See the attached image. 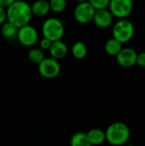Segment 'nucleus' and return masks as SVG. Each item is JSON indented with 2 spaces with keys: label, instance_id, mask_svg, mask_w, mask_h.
<instances>
[{
  "label": "nucleus",
  "instance_id": "7",
  "mask_svg": "<svg viewBox=\"0 0 145 146\" xmlns=\"http://www.w3.org/2000/svg\"><path fill=\"white\" fill-rule=\"evenodd\" d=\"M16 34L19 42L26 47L33 46L38 39L37 29L29 24L19 27Z\"/></svg>",
  "mask_w": 145,
  "mask_h": 146
},
{
  "label": "nucleus",
  "instance_id": "3",
  "mask_svg": "<svg viewBox=\"0 0 145 146\" xmlns=\"http://www.w3.org/2000/svg\"><path fill=\"white\" fill-rule=\"evenodd\" d=\"M64 25L57 18L50 17L45 20L42 26V33L44 38L50 41L61 39L64 35Z\"/></svg>",
  "mask_w": 145,
  "mask_h": 146
},
{
  "label": "nucleus",
  "instance_id": "8",
  "mask_svg": "<svg viewBox=\"0 0 145 146\" xmlns=\"http://www.w3.org/2000/svg\"><path fill=\"white\" fill-rule=\"evenodd\" d=\"M95 11V8L88 1L80 2L74 9L73 16L79 23L86 24L92 21Z\"/></svg>",
  "mask_w": 145,
  "mask_h": 146
},
{
  "label": "nucleus",
  "instance_id": "18",
  "mask_svg": "<svg viewBox=\"0 0 145 146\" xmlns=\"http://www.w3.org/2000/svg\"><path fill=\"white\" fill-rule=\"evenodd\" d=\"M44 58V54L40 48H32L28 52V59L34 64H38Z\"/></svg>",
  "mask_w": 145,
  "mask_h": 146
},
{
  "label": "nucleus",
  "instance_id": "20",
  "mask_svg": "<svg viewBox=\"0 0 145 146\" xmlns=\"http://www.w3.org/2000/svg\"><path fill=\"white\" fill-rule=\"evenodd\" d=\"M110 0H88V2L95 8V9H106L109 7Z\"/></svg>",
  "mask_w": 145,
  "mask_h": 146
},
{
  "label": "nucleus",
  "instance_id": "10",
  "mask_svg": "<svg viewBox=\"0 0 145 146\" xmlns=\"http://www.w3.org/2000/svg\"><path fill=\"white\" fill-rule=\"evenodd\" d=\"M94 24L101 28L109 27L113 22V15L109 11V9H96L93 19Z\"/></svg>",
  "mask_w": 145,
  "mask_h": 146
},
{
  "label": "nucleus",
  "instance_id": "22",
  "mask_svg": "<svg viewBox=\"0 0 145 146\" xmlns=\"http://www.w3.org/2000/svg\"><path fill=\"white\" fill-rule=\"evenodd\" d=\"M136 64H138L140 67L145 68V52H141L137 55Z\"/></svg>",
  "mask_w": 145,
  "mask_h": 146
},
{
  "label": "nucleus",
  "instance_id": "13",
  "mask_svg": "<svg viewBox=\"0 0 145 146\" xmlns=\"http://www.w3.org/2000/svg\"><path fill=\"white\" fill-rule=\"evenodd\" d=\"M91 145H98L105 141V132L99 128H92L86 133Z\"/></svg>",
  "mask_w": 145,
  "mask_h": 146
},
{
  "label": "nucleus",
  "instance_id": "2",
  "mask_svg": "<svg viewBox=\"0 0 145 146\" xmlns=\"http://www.w3.org/2000/svg\"><path fill=\"white\" fill-rule=\"evenodd\" d=\"M130 137V128L123 122H114L105 131V141L112 145H123L128 142Z\"/></svg>",
  "mask_w": 145,
  "mask_h": 146
},
{
  "label": "nucleus",
  "instance_id": "1",
  "mask_svg": "<svg viewBox=\"0 0 145 146\" xmlns=\"http://www.w3.org/2000/svg\"><path fill=\"white\" fill-rule=\"evenodd\" d=\"M6 13L7 21L18 28L29 24L32 16L31 5L23 0H15L6 8Z\"/></svg>",
  "mask_w": 145,
  "mask_h": 146
},
{
  "label": "nucleus",
  "instance_id": "12",
  "mask_svg": "<svg viewBox=\"0 0 145 146\" xmlns=\"http://www.w3.org/2000/svg\"><path fill=\"white\" fill-rule=\"evenodd\" d=\"M32 15L37 17H43L49 14L50 11V3L46 0H37L31 5Z\"/></svg>",
  "mask_w": 145,
  "mask_h": 146
},
{
  "label": "nucleus",
  "instance_id": "25",
  "mask_svg": "<svg viewBox=\"0 0 145 146\" xmlns=\"http://www.w3.org/2000/svg\"><path fill=\"white\" fill-rule=\"evenodd\" d=\"M75 1L78 3H80V2H85V1H88V0H75Z\"/></svg>",
  "mask_w": 145,
  "mask_h": 146
},
{
  "label": "nucleus",
  "instance_id": "6",
  "mask_svg": "<svg viewBox=\"0 0 145 146\" xmlns=\"http://www.w3.org/2000/svg\"><path fill=\"white\" fill-rule=\"evenodd\" d=\"M109 11L113 16L124 19L130 15L133 9L132 0H110L109 3Z\"/></svg>",
  "mask_w": 145,
  "mask_h": 146
},
{
  "label": "nucleus",
  "instance_id": "15",
  "mask_svg": "<svg viewBox=\"0 0 145 146\" xmlns=\"http://www.w3.org/2000/svg\"><path fill=\"white\" fill-rule=\"evenodd\" d=\"M71 52L74 58L78 60H82L87 55V47L83 42L77 41L73 44L71 48Z\"/></svg>",
  "mask_w": 145,
  "mask_h": 146
},
{
  "label": "nucleus",
  "instance_id": "5",
  "mask_svg": "<svg viewBox=\"0 0 145 146\" xmlns=\"http://www.w3.org/2000/svg\"><path fill=\"white\" fill-rule=\"evenodd\" d=\"M38 65V73L45 79H54L61 72V65L58 60L53 57H44Z\"/></svg>",
  "mask_w": 145,
  "mask_h": 146
},
{
  "label": "nucleus",
  "instance_id": "14",
  "mask_svg": "<svg viewBox=\"0 0 145 146\" xmlns=\"http://www.w3.org/2000/svg\"><path fill=\"white\" fill-rule=\"evenodd\" d=\"M122 49V43L115 38L109 39L104 45L105 52L109 56H116Z\"/></svg>",
  "mask_w": 145,
  "mask_h": 146
},
{
  "label": "nucleus",
  "instance_id": "9",
  "mask_svg": "<svg viewBox=\"0 0 145 146\" xmlns=\"http://www.w3.org/2000/svg\"><path fill=\"white\" fill-rule=\"evenodd\" d=\"M138 53L132 48H122L116 55V60L120 66L131 68L136 64Z\"/></svg>",
  "mask_w": 145,
  "mask_h": 146
},
{
  "label": "nucleus",
  "instance_id": "24",
  "mask_svg": "<svg viewBox=\"0 0 145 146\" xmlns=\"http://www.w3.org/2000/svg\"><path fill=\"white\" fill-rule=\"evenodd\" d=\"M15 0H0V6L7 8L9 7L12 3H14Z\"/></svg>",
  "mask_w": 145,
  "mask_h": 146
},
{
  "label": "nucleus",
  "instance_id": "23",
  "mask_svg": "<svg viewBox=\"0 0 145 146\" xmlns=\"http://www.w3.org/2000/svg\"><path fill=\"white\" fill-rule=\"evenodd\" d=\"M7 21V13L6 8L0 6V26Z\"/></svg>",
  "mask_w": 145,
  "mask_h": 146
},
{
  "label": "nucleus",
  "instance_id": "4",
  "mask_svg": "<svg viewBox=\"0 0 145 146\" xmlns=\"http://www.w3.org/2000/svg\"><path fill=\"white\" fill-rule=\"evenodd\" d=\"M134 35V26L133 24L126 20L120 19L113 28V37L119 40L121 43L124 44L130 41Z\"/></svg>",
  "mask_w": 145,
  "mask_h": 146
},
{
  "label": "nucleus",
  "instance_id": "17",
  "mask_svg": "<svg viewBox=\"0 0 145 146\" xmlns=\"http://www.w3.org/2000/svg\"><path fill=\"white\" fill-rule=\"evenodd\" d=\"M1 33L4 38H9L14 37L18 31V27H15L14 24L9 22V21H6L1 25Z\"/></svg>",
  "mask_w": 145,
  "mask_h": 146
},
{
  "label": "nucleus",
  "instance_id": "19",
  "mask_svg": "<svg viewBox=\"0 0 145 146\" xmlns=\"http://www.w3.org/2000/svg\"><path fill=\"white\" fill-rule=\"evenodd\" d=\"M50 8L55 13H61L66 9V0H50Z\"/></svg>",
  "mask_w": 145,
  "mask_h": 146
},
{
  "label": "nucleus",
  "instance_id": "21",
  "mask_svg": "<svg viewBox=\"0 0 145 146\" xmlns=\"http://www.w3.org/2000/svg\"><path fill=\"white\" fill-rule=\"evenodd\" d=\"M51 42L49 38H43L40 42H39V47L41 50H48L50 47V44H51Z\"/></svg>",
  "mask_w": 145,
  "mask_h": 146
},
{
  "label": "nucleus",
  "instance_id": "11",
  "mask_svg": "<svg viewBox=\"0 0 145 146\" xmlns=\"http://www.w3.org/2000/svg\"><path fill=\"white\" fill-rule=\"evenodd\" d=\"M49 51H50V54L51 57H53V58H55L56 60H60V59L64 58L67 56V54H68V46L61 39L55 40V41L51 42Z\"/></svg>",
  "mask_w": 145,
  "mask_h": 146
},
{
  "label": "nucleus",
  "instance_id": "16",
  "mask_svg": "<svg viewBox=\"0 0 145 146\" xmlns=\"http://www.w3.org/2000/svg\"><path fill=\"white\" fill-rule=\"evenodd\" d=\"M70 145L72 146H90V143L87 138L86 133L82 132H78L74 133L71 139H70Z\"/></svg>",
  "mask_w": 145,
  "mask_h": 146
}]
</instances>
